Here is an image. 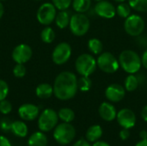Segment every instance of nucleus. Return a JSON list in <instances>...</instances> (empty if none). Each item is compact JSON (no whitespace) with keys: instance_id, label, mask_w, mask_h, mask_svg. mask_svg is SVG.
I'll return each instance as SVG.
<instances>
[{"instance_id":"2eb2a0df","label":"nucleus","mask_w":147,"mask_h":146,"mask_svg":"<svg viewBox=\"0 0 147 146\" xmlns=\"http://www.w3.org/2000/svg\"><path fill=\"white\" fill-rule=\"evenodd\" d=\"M39 113H40L39 108L31 103L22 104L18 109V114L20 118L26 121L34 120L38 117Z\"/></svg>"},{"instance_id":"e433bc0d","label":"nucleus","mask_w":147,"mask_h":146,"mask_svg":"<svg viewBox=\"0 0 147 146\" xmlns=\"http://www.w3.org/2000/svg\"><path fill=\"white\" fill-rule=\"evenodd\" d=\"M0 146H11V144L7 138L0 136Z\"/></svg>"},{"instance_id":"4be33fe9","label":"nucleus","mask_w":147,"mask_h":146,"mask_svg":"<svg viewBox=\"0 0 147 146\" xmlns=\"http://www.w3.org/2000/svg\"><path fill=\"white\" fill-rule=\"evenodd\" d=\"M140 83V79L137 76H135L134 74H129L125 79L124 88L126 91L133 92L138 89Z\"/></svg>"},{"instance_id":"f03ea898","label":"nucleus","mask_w":147,"mask_h":146,"mask_svg":"<svg viewBox=\"0 0 147 146\" xmlns=\"http://www.w3.org/2000/svg\"><path fill=\"white\" fill-rule=\"evenodd\" d=\"M118 60L121 69L128 74H135L139 72L142 66L141 58L133 50L122 51Z\"/></svg>"},{"instance_id":"aec40b11","label":"nucleus","mask_w":147,"mask_h":146,"mask_svg":"<svg viewBox=\"0 0 147 146\" xmlns=\"http://www.w3.org/2000/svg\"><path fill=\"white\" fill-rule=\"evenodd\" d=\"M70 20H71L70 13L67 10H60L56 15L54 21L58 28H59L60 29H64L69 26Z\"/></svg>"},{"instance_id":"9b49d317","label":"nucleus","mask_w":147,"mask_h":146,"mask_svg":"<svg viewBox=\"0 0 147 146\" xmlns=\"http://www.w3.org/2000/svg\"><path fill=\"white\" fill-rule=\"evenodd\" d=\"M95 14L105 19H111L116 15V8L109 1H98L94 7Z\"/></svg>"},{"instance_id":"20e7f679","label":"nucleus","mask_w":147,"mask_h":146,"mask_svg":"<svg viewBox=\"0 0 147 146\" xmlns=\"http://www.w3.org/2000/svg\"><path fill=\"white\" fill-rule=\"evenodd\" d=\"M70 30L75 36H84L90 29V22L84 13H76L71 16L70 20Z\"/></svg>"},{"instance_id":"c85d7f7f","label":"nucleus","mask_w":147,"mask_h":146,"mask_svg":"<svg viewBox=\"0 0 147 146\" xmlns=\"http://www.w3.org/2000/svg\"><path fill=\"white\" fill-rule=\"evenodd\" d=\"M132 9L139 12H147V0H128Z\"/></svg>"},{"instance_id":"58836bf2","label":"nucleus","mask_w":147,"mask_h":146,"mask_svg":"<svg viewBox=\"0 0 147 146\" xmlns=\"http://www.w3.org/2000/svg\"><path fill=\"white\" fill-rule=\"evenodd\" d=\"M141 116H142V119L147 122V105L143 108V109L141 111Z\"/></svg>"},{"instance_id":"5701e85b","label":"nucleus","mask_w":147,"mask_h":146,"mask_svg":"<svg viewBox=\"0 0 147 146\" xmlns=\"http://www.w3.org/2000/svg\"><path fill=\"white\" fill-rule=\"evenodd\" d=\"M71 4L77 13H85L91 7V0H72Z\"/></svg>"},{"instance_id":"f8f14e48","label":"nucleus","mask_w":147,"mask_h":146,"mask_svg":"<svg viewBox=\"0 0 147 146\" xmlns=\"http://www.w3.org/2000/svg\"><path fill=\"white\" fill-rule=\"evenodd\" d=\"M33 51L27 44H20L16 46L12 52V59L16 64H25L32 57Z\"/></svg>"},{"instance_id":"1a4fd4ad","label":"nucleus","mask_w":147,"mask_h":146,"mask_svg":"<svg viewBox=\"0 0 147 146\" xmlns=\"http://www.w3.org/2000/svg\"><path fill=\"white\" fill-rule=\"evenodd\" d=\"M56 15V8L53 3H44L39 7L36 17L40 24L47 26L55 20Z\"/></svg>"},{"instance_id":"7c9ffc66","label":"nucleus","mask_w":147,"mask_h":146,"mask_svg":"<svg viewBox=\"0 0 147 146\" xmlns=\"http://www.w3.org/2000/svg\"><path fill=\"white\" fill-rule=\"evenodd\" d=\"M27 70L23 64H16L13 69V74L17 78H22L26 75Z\"/></svg>"},{"instance_id":"4468645a","label":"nucleus","mask_w":147,"mask_h":146,"mask_svg":"<svg viewBox=\"0 0 147 146\" xmlns=\"http://www.w3.org/2000/svg\"><path fill=\"white\" fill-rule=\"evenodd\" d=\"M126 96L125 88L119 83H112L105 89V96L111 102H119Z\"/></svg>"},{"instance_id":"6e6552de","label":"nucleus","mask_w":147,"mask_h":146,"mask_svg":"<svg viewBox=\"0 0 147 146\" xmlns=\"http://www.w3.org/2000/svg\"><path fill=\"white\" fill-rule=\"evenodd\" d=\"M59 120L58 114L51 108L45 109L38 119V127L41 132H50L56 127Z\"/></svg>"},{"instance_id":"473e14b6","label":"nucleus","mask_w":147,"mask_h":146,"mask_svg":"<svg viewBox=\"0 0 147 146\" xmlns=\"http://www.w3.org/2000/svg\"><path fill=\"white\" fill-rule=\"evenodd\" d=\"M9 94V85L8 83L0 79V102L6 99L7 96Z\"/></svg>"},{"instance_id":"0eeeda50","label":"nucleus","mask_w":147,"mask_h":146,"mask_svg":"<svg viewBox=\"0 0 147 146\" xmlns=\"http://www.w3.org/2000/svg\"><path fill=\"white\" fill-rule=\"evenodd\" d=\"M96 63H97V67H99V69L102 71L108 74H112L116 72L120 67L119 60L115 58V56L113 53L109 52H102L98 56L96 59Z\"/></svg>"},{"instance_id":"423d86ee","label":"nucleus","mask_w":147,"mask_h":146,"mask_svg":"<svg viewBox=\"0 0 147 146\" xmlns=\"http://www.w3.org/2000/svg\"><path fill=\"white\" fill-rule=\"evenodd\" d=\"M145 27L146 23L144 19L137 14H131L124 22V29L126 33L132 37L140 35L144 32Z\"/></svg>"},{"instance_id":"2f4dec72","label":"nucleus","mask_w":147,"mask_h":146,"mask_svg":"<svg viewBox=\"0 0 147 146\" xmlns=\"http://www.w3.org/2000/svg\"><path fill=\"white\" fill-rule=\"evenodd\" d=\"M12 110V105L10 102L7 101L6 99L0 102V113L3 114H8Z\"/></svg>"},{"instance_id":"7ed1b4c3","label":"nucleus","mask_w":147,"mask_h":146,"mask_svg":"<svg viewBox=\"0 0 147 146\" xmlns=\"http://www.w3.org/2000/svg\"><path fill=\"white\" fill-rule=\"evenodd\" d=\"M96 67V59L89 53H83L79 55L75 62L76 71L80 76L90 77L95 72Z\"/></svg>"},{"instance_id":"9d476101","label":"nucleus","mask_w":147,"mask_h":146,"mask_svg":"<svg viewBox=\"0 0 147 146\" xmlns=\"http://www.w3.org/2000/svg\"><path fill=\"white\" fill-rule=\"evenodd\" d=\"M71 56V46L67 42L59 43L52 53V59L54 64L61 65L65 64Z\"/></svg>"},{"instance_id":"b1692460","label":"nucleus","mask_w":147,"mask_h":146,"mask_svg":"<svg viewBox=\"0 0 147 146\" xmlns=\"http://www.w3.org/2000/svg\"><path fill=\"white\" fill-rule=\"evenodd\" d=\"M88 49L95 55H100L103 50L102 42L97 38H91L88 41Z\"/></svg>"},{"instance_id":"412c9836","label":"nucleus","mask_w":147,"mask_h":146,"mask_svg":"<svg viewBox=\"0 0 147 146\" xmlns=\"http://www.w3.org/2000/svg\"><path fill=\"white\" fill-rule=\"evenodd\" d=\"M11 132L19 138H25L28 134V126L23 121L16 120L12 122Z\"/></svg>"},{"instance_id":"bb28decb","label":"nucleus","mask_w":147,"mask_h":146,"mask_svg":"<svg viewBox=\"0 0 147 146\" xmlns=\"http://www.w3.org/2000/svg\"><path fill=\"white\" fill-rule=\"evenodd\" d=\"M40 38L41 40L45 43H52L55 39V32L52 28L46 27L42 29L40 33Z\"/></svg>"},{"instance_id":"c9c22d12","label":"nucleus","mask_w":147,"mask_h":146,"mask_svg":"<svg viewBox=\"0 0 147 146\" xmlns=\"http://www.w3.org/2000/svg\"><path fill=\"white\" fill-rule=\"evenodd\" d=\"M72 146H91L90 142L86 139H79Z\"/></svg>"},{"instance_id":"a878e982","label":"nucleus","mask_w":147,"mask_h":146,"mask_svg":"<svg viewBox=\"0 0 147 146\" xmlns=\"http://www.w3.org/2000/svg\"><path fill=\"white\" fill-rule=\"evenodd\" d=\"M131 14H132V8L129 5V3L122 2L120 3V4L116 7V15H118L121 18L126 19Z\"/></svg>"},{"instance_id":"a19ab883","label":"nucleus","mask_w":147,"mask_h":146,"mask_svg":"<svg viewBox=\"0 0 147 146\" xmlns=\"http://www.w3.org/2000/svg\"><path fill=\"white\" fill-rule=\"evenodd\" d=\"M140 138L141 139H147V131L146 130H142L140 133Z\"/></svg>"},{"instance_id":"37998d69","label":"nucleus","mask_w":147,"mask_h":146,"mask_svg":"<svg viewBox=\"0 0 147 146\" xmlns=\"http://www.w3.org/2000/svg\"><path fill=\"white\" fill-rule=\"evenodd\" d=\"M3 12H4V9H3V6L2 3L0 2V18L3 16Z\"/></svg>"},{"instance_id":"a18cd8bd","label":"nucleus","mask_w":147,"mask_h":146,"mask_svg":"<svg viewBox=\"0 0 147 146\" xmlns=\"http://www.w3.org/2000/svg\"><path fill=\"white\" fill-rule=\"evenodd\" d=\"M96 1H97V2H98V1H102V0H96Z\"/></svg>"},{"instance_id":"a211bd4d","label":"nucleus","mask_w":147,"mask_h":146,"mask_svg":"<svg viewBox=\"0 0 147 146\" xmlns=\"http://www.w3.org/2000/svg\"><path fill=\"white\" fill-rule=\"evenodd\" d=\"M35 94L40 99H48L53 94V87L49 83H40L36 87Z\"/></svg>"},{"instance_id":"49530a36","label":"nucleus","mask_w":147,"mask_h":146,"mask_svg":"<svg viewBox=\"0 0 147 146\" xmlns=\"http://www.w3.org/2000/svg\"><path fill=\"white\" fill-rule=\"evenodd\" d=\"M0 1H4V0H0Z\"/></svg>"},{"instance_id":"39448f33","label":"nucleus","mask_w":147,"mask_h":146,"mask_svg":"<svg viewBox=\"0 0 147 146\" xmlns=\"http://www.w3.org/2000/svg\"><path fill=\"white\" fill-rule=\"evenodd\" d=\"M76 136V130L70 123L63 122L56 126L53 132L54 139L60 145H65L70 144Z\"/></svg>"},{"instance_id":"72a5a7b5","label":"nucleus","mask_w":147,"mask_h":146,"mask_svg":"<svg viewBox=\"0 0 147 146\" xmlns=\"http://www.w3.org/2000/svg\"><path fill=\"white\" fill-rule=\"evenodd\" d=\"M12 122L9 118H3L0 121V128L3 132H9L11 131Z\"/></svg>"},{"instance_id":"c756f323","label":"nucleus","mask_w":147,"mask_h":146,"mask_svg":"<svg viewBox=\"0 0 147 146\" xmlns=\"http://www.w3.org/2000/svg\"><path fill=\"white\" fill-rule=\"evenodd\" d=\"M53 4L59 10H66L71 4L72 0H52Z\"/></svg>"},{"instance_id":"ea45409f","label":"nucleus","mask_w":147,"mask_h":146,"mask_svg":"<svg viewBox=\"0 0 147 146\" xmlns=\"http://www.w3.org/2000/svg\"><path fill=\"white\" fill-rule=\"evenodd\" d=\"M92 146H110V145H109L108 143L104 142V141H99V140H98V141L95 142Z\"/></svg>"},{"instance_id":"c03bdc74","label":"nucleus","mask_w":147,"mask_h":146,"mask_svg":"<svg viewBox=\"0 0 147 146\" xmlns=\"http://www.w3.org/2000/svg\"><path fill=\"white\" fill-rule=\"evenodd\" d=\"M115 2H117V3H122V2H125L126 0H115Z\"/></svg>"},{"instance_id":"dca6fc26","label":"nucleus","mask_w":147,"mask_h":146,"mask_svg":"<svg viewBox=\"0 0 147 146\" xmlns=\"http://www.w3.org/2000/svg\"><path fill=\"white\" fill-rule=\"evenodd\" d=\"M98 112L100 117L106 121H112L115 119H116V115H117L116 109L115 106L110 102H102L99 107Z\"/></svg>"},{"instance_id":"f257e3e1","label":"nucleus","mask_w":147,"mask_h":146,"mask_svg":"<svg viewBox=\"0 0 147 146\" xmlns=\"http://www.w3.org/2000/svg\"><path fill=\"white\" fill-rule=\"evenodd\" d=\"M53 87V94L59 100H70L78 90V77L71 71H62L56 77Z\"/></svg>"},{"instance_id":"de8ad7c7","label":"nucleus","mask_w":147,"mask_h":146,"mask_svg":"<svg viewBox=\"0 0 147 146\" xmlns=\"http://www.w3.org/2000/svg\"><path fill=\"white\" fill-rule=\"evenodd\" d=\"M36 1H40V0H36Z\"/></svg>"},{"instance_id":"79ce46f5","label":"nucleus","mask_w":147,"mask_h":146,"mask_svg":"<svg viewBox=\"0 0 147 146\" xmlns=\"http://www.w3.org/2000/svg\"><path fill=\"white\" fill-rule=\"evenodd\" d=\"M135 146H147V139H141Z\"/></svg>"},{"instance_id":"f704fd0d","label":"nucleus","mask_w":147,"mask_h":146,"mask_svg":"<svg viewBox=\"0 0 147 146\" xmlns=\"http://www.w3.org/2000/svg\"><path fill=\"white\" fill-rule=\"evenodd\" d=\"M119 136H120V138H121L122 140H127V139L130 137L129 129H127V128L121 129V132H120V133H119Z\"/></svg>"},{"instance_id":"6ab92c4d","label":"nucleus","mask_w":147,"mask_h":146,"mask_svg":"<svg viewBox=\"0 0 147 146\" xmlns=\"http://www.w3.org/2000/svg\"><path fill=\"white\" fill-rule=\"evenodd\" d=\"M102 129L101 126L94 125L88 128L85 137L89 142L95 143L99 140V139L102 137Z\"/></svg>"},{"instance_id":"f3484780","label":"nucleus","mask_w":147,"mask_h":146,"mask_svg":"<svg viewBox=\"0 0 147 146\" xmlns=\"http://www.w3.org/2000/svg\"><path fill=\"white\" fill-rule=\"evenodd\" d=\"M47 138L41 132L33 133L28 140V146H47Z\"/></svg>"},{"instance_id":"393cba45","label":"nucleus","mask_w":147,"mask_h":146,"mask_svg":"<svg viewBox=\"0 0 147 146\" xmlns=\"http://www.w3.org/2000/svg\"><path fill=\"white\" fill-rule=\"evenodd\" d=\"M58 115H59V119H60L63 122H66V123H70L75 119L74 111L69 108H63L59 109Z\"/></svg>"},{"instance_id":"4c0bfd02","label":"nucleus","mask_w":147,"mask_h":146,"mask_svg":"<svg viewBox=\"0 0 147 146\" xmlns=\"http://www.w3.org/2000/svg\"><path fill=\"white\" fill-rule=\"evenodd\" d=\"M141 61H142V65L147 70V49L141 56Z\"/></svg>"},{"instance_id":"cd10ccee","label":"nucleus","mask_w":147,"mask_h":146,"mask_svg":"<svg viewBox=\"0 0 147 146\" xmlns=\"http://www.w3.org/2000/svg\"><path fill=\"white\" fill-rule=\"evenodd\" d=\"M78 85L79 90H81L83 92H87L92 87V81L90 78V77L81 76L78 79Z\"/></svg>"},{"instance_id":"ddd939ff","label":"nucleus","mask_w":147,"mask_h":146,"mask_svg":"<svg viewBox=\"0 0 147 146\" xmlns=\"http://www.w3.org/2000/svg\"><path fill=\"white\" fill-rule=\"evenodd\" d=\"M116 119L118 124L122 128L130 129L133 128L136 124V115L129 108H122L121 109L116 115Z\"/></svg>"}]
</instances>
